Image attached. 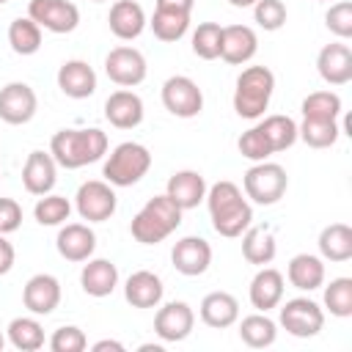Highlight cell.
Wrapping results in <instances>:
<instances>
[{
	"label": "cell",
	"instance_id": "6da1fadb",
	"mask_svg": "<svg viewBox=\"0 0 352 352\" xmlns=\"http://www.w3.org/2000/svg\"><path fill=\"white\" fill-rule=\"evenodd\" d=\"M50 154L60 168L77 170V168H82L88 162H96L107 154V135L96 126H91V129H60V132L52 135Z\"/></svg>",
	"mask_w": 352,
	"mask_h": 352
},
{
	"label": "cell",
	"instance_id": "7a4b0ae2",
	"mask_svg": "<svg viewBox=\"0 0 352 352\" xmlns=\"http://www.w3.org/2000/svg\"><path fill=\"white\" fill-rule=\"evenodd\" d=\"M182 226V209L170 195H154L146 201V206L132 217V236L140 245H157L165 236H170Z\"/></svg>",
	"mask_w": 352,
	"mask_h": 352
},
{
	"label": "cell",
	"instance_id": "3957f363",
	"mask_svg": "<svg viewBox=\"0 0 352 352\" xmlns=\"http://www.w3.org/2000/svg\"><path fill=\"white\" fill-rule=\"evenodd\" d=\"M275 91V74L267 66H248L236 77L234 110L239 118H261Z\"/></svg>",
	"mask_w": 352,
	"mask_h": 352
},
{
	"label": "cell",
	"instance_id": "277c9868",
	"mask_svg": "<svg viewBox=\"0 0 352 352\" xmlns=\"http://www.w3.org/2000/svg\"><path fill=\"white\" fill-rule=\"evenodd\" d=\"M148 168H151V151L143 143L126 140L110 151V157L102 168V176L113 187H132L148 173Z\"/></svg>",
	"mask_w": 352,
	"mask_h": 352
},
{
	"label": "cell",
	"instance_id": "5b68a950",
	"mask_svg": "<svg viewBox=\"0 0 352 352\" xmlns=\"http://www.w3.org/2000/svg\"><path fill=\"white\" fill-rule=\"evenodd\" d=\"M245 195L258 204V206H272L283 198L286 187H289V176L278 162H256L253 168L245 170Z\"/></svg>",
	"mask_w": 352,
	"mask_h": 352
},
{
	"label": "cell",
	"instance_id": "8992f818",
	"mask_svg": "<svg viewBox=\"0 0 352 352\" xmlns=\"http://www.w3.org/2000/svg\"><path fill=\"white\" fill-rule=\"evenodd\" d=\"M280 327L294 338H311L324 327V311L308 297L286 300L280 308Z\"/></svg>",
	"mask_w": 352,
	"mask_h": 352
},
{
	"label": "cell",
	"instance_id": "52a82bcc",
	"mask_svg": "<svg viewBox=\"0 0 352 352\" xmlns=\"http://www.w3.org/2000/svg\"><path fill=\"white\" fill-rule=\"evenodd\" d=\"M162 104L176 118H195L204 107V94L195 80L184 74H173L162 85Z\"/></svg>",
	"mask_w": 352,
	"mask_h": 352
},
{
	"label": "cell",
	"instance_id": "ba28073f",
	"mask_svg": "<svg viewBox=\"0 0 352 352\" xmlns=\"http://www.w3.org/2000/svg\"><path fill=\"white\" fill-rule=\"evenodd\" d=\"M28 16L50 33H72L80 25V8L72 0H30Z\"/></svg>",
	"mask_w": 352,
	"mask_h": 352
},
{
	"label": "cell",
	"instance_id": "9c48e42d",
	"mask_svg": "<svg viewBox=\"0 0 352 352\" xmlns=\"http://www.w3.org/2000/svg\"><path fill=\"white\" fill-rule=\"evenodd\" d=\"M74 204H77V212L82 220L88 223H104L113 217L116 212V192L107 182H99V179H91V182H82L77 195H74Z\"/></svg>",
	"mask_w": 352,
	"mask_h": 352
},
{
	"label": "cell",
	"instance_id": "30bf717a",
	"mask_svg": "<svg viewBox=\"0 0 352 352\" xmlns=\"http://www.w3.org/2000/svg\"><path fill=\"white\" fill-rule=\"evenodd\" d=\"M104 72L116 85L132 88L146 80V58L135 47H116L104 58Z\"/></svg>",
	"mask_w": 352,
	"mask_h": 352
},
{
	"label": "cell",
	"instance_id": "8fae6325",
	"mask_svg": "<svg viewBox=\"0 0 352 352\" xmlns=\"http://www.w3.org/2000/svg\"><path fill=\"white\" fill-rule=\"evenodd\" d=\"M38 99L28 82H8L0 88V118L11 126L28 124L36 116Z\"/></svg>",
	"mask_w": 352,
	"mask_h": 352
},
{
	"label": "cell",
	"instance_id": "7c38bea8",
	"mask_svg": "<svg viewBox=\"0 0 352 352\" xmlns=\"http://www.w3.org/2000/svg\"><path fill=\"white\" fill-rule=\"evenodd\" d=\"M192 324H195V314L187 302L182 300H173L168 305H162L154 316V333L168 341V344H176V341H184L190 333H192Z\"/></svg>",
	"mask_w": 352,
	"mask_h": 352
},
{
	"label": "cell",
	"instance_id": "4fadbf2b",
	"mask_svg": "<svg viewBox=\"0 0 352 352\" xmlns=\"http://www.w3.org/2000/svg\"><path fill=\"white\" fill-rule=\"evenodd\" d=\"M22 302L36 316L52 314L60 305V283H58V278L55 275H47V272L33 275L25 283V289H22Z\"/></svg>",
	"mask_w": 352,
	"mask_h": 352
},
{
	"label": "cell",
	"instance_id": "5bb4252c",
	"mask_svg": "<svg viewBox=\"0 0 352 352\" xmlns=\"http://www.w3.org/2000/svg\"><path fill=\"white\" fill-rule=\"evenodd\" d=\"M170 261H173L176 272H182V275H190V278L192 275H204L209 270V264H212V248L201 236H184V239H179L173 245Z\"/></svg>",
	"mask_w": 352,
	"mask_h": 352
},
{
	"label": "cell",
	"instance_id": "9a60e30c",
	"mask_svg": "<svg viewBox=\"0 0 352 352\" xmlns=\"http://www.w3.org/2000/svg\"><path fill=\"white\" fill-rule=\"evenodd\" d=\"M316 69L327 85H346L352 80V50L344 41L324 44L319 50Z\"/></svg>",
	"mask_w": 352,
	"mask_h": 352
},
{
	"label": "cell",
	"instance_id": "2e32d148",
	"mask_svg": "<svg viewBox=\"0 0 352 352\" xmlns=\"http://www.w3.org/2000/svg\"><path fill=\"white\" fill-rule=\"evenodd\" d=\"M58 182V162L52 154L44 151H30L22 168V184L30 195H47Z\"/></svg>",
	"mask_w": 352,
	"mask_h": 352
},
{
	"label": "cell",
	"instance_id": "e0dca14e",
	"mask_svg": "<svg viewBox=\"0 0 352 352\" xmlns=\"http://www.w3.org/2000/svg\"><path fill=\"white\" fill-rule=\"evenodd\" d=\"M104 118L116 129H135L143 121V99L135 91H113L104 102Z\"/></svg>",
	"mask_w": 352,
	"mask_h": 352
},
{
	"label": "cell",
	"instance_id": "ac0fdd59",
	"mask_svg": "<svg viewBox=\"0 0 352 352\" xmlns=\"http://www.w3.org/2000/svg\"><path fill=\"white\" fill-rule=\"evenodd\" d=\"M55 248L66 261H88L96 248V234L85 223H66L58 231Z\"/></svg>",
	"mask_w": 352,
	"mask_h": 352
},
{
	"label": "cell",
	"instance_id": "d6986e66",
	"mask_svg": "<svg viewBox=\"0 0 352 352\" xmlns=\"http://www.w3.org/2000/svg\"><path fill=\"white\" fill-rule=\"evenodd\" d=\"M258 50L256 30L248 25H228L223 28V44H220V58L231 66L248 63Z\"/></svg>",
	"mask_w": 352,
	"mask_h": 352
},
{
	"label": "cell",
	"instance_id": "ffe728a7",
	"mask_svg": "<svg viewBox=\"0 0 352 352\" xmlns=\"http://www.w3.org/2000/svg\"><path fill=\"white\" fill-rule=\"evenodd\" d=\"M58 88L69 99H88L96 91V72L85 60H80V58L66 60L58 69Z\"/></svg>",
	"mask_w": 352,
	"mask_h": 352
},
{
	"label": "cell",
	"instance_id": "44dd1931",
	"mask_svg": "<svg viewBox=\"0 0 352 352\" xmlns=\"http://www.w3.org/2000/svg\"><path fill=\"white\" fill-rule=\"evenodd\" d=\"M107 22H110V30H113L116 38L132 41V38H138V36L143 33V28H146V11H143V6L135 3V0H118V3H113Z\"/></svg>",
	"mask_w": 352,
	"mask_h": 352
},
{
	"label": "cell",
	"instance_id": "7402d4cb",
	"mask_svg": "<svg viewBox=\"0 0 352 352\" xmlns=\"http://www.w3.org/2000/svg\"><path fill=\"white\" fill-rule=\"evenodd\" d=\"M165 195H170L182 212L184 209H195L206 198V179L198 170H176L168 179Z\"/></svg>",
	"mask_w": 352,
	"mask_h": 352
},
{
	"label": "cell",
	"instance_id": "603a6c76",
	"mask_svg": "<svg viewBox=\"0 0 352 352\" xmlns=\"http://www.w3.org/2000/svg\"><path fill=\"white\" fill-rule=\"evenodd\" d=\"M162 292H165V286H162L160 275H154L148 270L132 272L126 278V283H124V297H126V302L132 308H154V305H160Z\"/></svg>",
	"mask_w": 352,
	"mask_h": 352
},
{
	"label": "cell",
	"instance_id": "cb8c5ba5",
	"mask_svg": "<svg viewBox=\"0 0 352 352\" xmlns=\"http://www.w3.org/2000/svg\"><path fill=\"white\" fill-rule=\"evenodd\" d=\"M236 319H239V302H236L234 294L209 292L201 300V322L204 324H209L214 330H223V327H231Z\"/></svg>",
	"mask_w": 352,
	"mask_h": 352
},
{
	"label": "cell",
	"instance_id": "d4e9b609",
	"mask_svg": "<svg viewBox=\"0 0 352 352\" xmlns=\"http://www.w3.org/2000/svg\"><path fill=\"white\" fill-rule=\"evenodd\" d=\"M82 292L91 297H107L118 286V270L107 258H91L80 272Z\"/></svg>",
	"mask_w": 352,
	"mask_h": 352
},
{
	"label": "cell",
	"instance_id": "484cf974",
	"mask_svg": "<svg viewBox=\"0 0 352 352\" xmlns=\"http://www.w3.org/2000/svg\"><path fill=\"white\" fill-rule=\"evenodd\" d=\"M283 300V275L272 267H261L250 280V302L258 311H270Z\"/></svg>",
	"mask_w": 352,
	"mask_h": 352
},
{
	"label": "cell",
	"instance_id": "4316f807",
	"mask_svg": "<svg viewBox=\"0 0 352 352\" xmlns=\"http://www.w3.org/2000/svg\"><path fill=\"white\" fill-rule=\"evenodd\" d=\"M286 278L294 289L300 292H314L324 283V264L319 256H311V253H297L289 267H286Z\"/></svg>",
	"mask_w": 352,
	"mask_h": 352
},
{
	"label": "cell",
	"instance_id": "83f0119b",
	"mask_svg": "<svg viewBox=\"0 0 352 352\" xmlns=\"http://www.w3.org/2000/svg\"><path fill=\"white\" fill-rule=\"evenodd\" d=\"M319 253L327 261H349L352 258V228L346 223H330L319 234Z\"/></svg>",
	"mask_w": 352,
	"mask_h": 352
},
{
	"label": "cell",
	"instance_id": "f1b7e54d",
	"mask_svg": "<svg viewBox=\"0 0 352 352\" xmlns=\"http://www.w3.org/2000/svg\"><path fill=\"white\" fill-rule=\"evenodd\" d=\"M275 236L270 228H248L245 236H242V256L248 264H256V267H264L275 258Z\"/></svg>",
	"mask_w": 352,
	"mask_h": 352
},
{
	"label": "cell",
	"instance_id": "f546056e",
	"mask_svg": "<svg viewBox=\"0 0 352 352\" xmlns=\"http://www.w3.org/2000/svg\"><path fill=\"white\" fill-rule=\"evenodd\" d=\"M239 338L253 346V349H264L270 344H275L278 338V324L261 311V314H250L239 322Z\"/></svg>",
	"mask_w": 352,
	"mask_h": 352
},
{
	"label": "cell",
	"instance_id": "4dcf8cb0",
	"mask_svg": "<svg viewBox=\"0 0 352 352\" xmlns=\"http://www.w3.org/2000/svg\"><path fill=\"white\" fill-rule=\"evenodd\" d=\"M341 135L338 121H327V118H302V124L297 126V138H302L305 146L311 148H330Z\"/></svg>",
	"mask_w": 352,
	"mask_h": 352
},
{
	"label": "cell",
	"instance_id": "1f68e13d",
	"mask_svg": "<svg viewBox=\"0 0 352 352\" xmlns=\"http://www.w3.org/2000/svg\"><path fill=\"white\" fill-rule=\"evenodd\" d=\"M8 44L16 55H33L41 50V28L30 16H19L8 25Z\"/></svg>",
	"mask_w": 352,
	"mask_h": 352
},
{
	"label": "cell",
	"instance_id": "d6a6232c",
	"mask_svg": "<svg viewBox=\"0 0 352 352\" xmlns=\"http://www.w3.org/2000/svg\"><path fill=\"white\" fill-rule=\"evenodd\" d=\"M8 341L19 352H36L44 346V327L30 316H16L8 324Z\"/></svg>",
	"mask_w": 352,
	"mask_h": 352
},
{
	"label": "cell",
	"instance_id": "836d02e7",
	"mask_svg": "<svg viewBox=\"0 0 352 352\" xmlns=\"http://www.w3.org/2000/svg\"><path fill=\"white\" fill-rule=\"evenodd\" d=\"M258 129H261V132H264V138L270 140L272 154L286 151V148H289V146H294V140H297V124H294L289 116H280V113L267 116V118L258 124Z\"/></svg>",
	"mask_w": 352,
	"mask_h": 352
},
{
	"label": "cell",
	"instance_id": "e575fe53",
	"mask_svg": "<svg viewBox=\"0 0 352 352\" xmlns=\"http://www.w3.org/2000/svg\"><path fill=\"white\" fill-rule=\"evenodd\" d=\"M151 30L160 41L170 44V41H179L187 28H190V14H179V11H160L154 8V16H151Z\"/></svg>",
	"mask_w": 352,
	"mask_h": 352
},
{
	"label": "cell",
	"instance_id": "d590c367",
	"mask_svg": "<svg viewBox=\"0 0 352 352\" xmlns=\"http://www.w3.org/2000/svg\"><path fill=\"white\" fill-rule=\"evenodd\" d=\"M239 204H245L242 190L234 182H228V179H223V182H217V184H212L206 190V206H209V214L212 217H220V214L236 209Z\"/></svg>",
	"mask_w": 352,
	"mask_h": 352
},
{
	"label": "cell",
	"instance_id": "8d00e7d4",
	"mask_svg": "<svg viewBox=\"0 0 352 352\" xmlns=\"http://www.w3.org/2000/svg\"><path fill=\"white\" fill-rule=\"evenodd\" d=\"M341 116V96L333 91H314L302 99V118H327L336 121Z\"/></svg>",
	"mask_w": 352,
	"mask_h": 352
},
{
	"label": "cell",
	"instance_id": "74e56055",
	"mask_svg": "<svg viewBox=\"0 0 352 352\" xmlns=\"http://www.w3.org/2000/svg\"><path fill=\"white\" fill-rule=\"evenodd\" d=\"M324 308L338 319L352 316V278H333L324 286Z\"/></svg>",
	"mask_w": 352,
	"mask_h": 352
},
{
	"label": "cell",
	"instance_id": "f35d334b",
	"mask_svg": "<svg viewBox=\"0 0 352 352\" xmlns=\"http://www.w3.org/2000/svg\"><path fill=\"white\" fill-rule=\"evenodd\" d=\"M220 44H223V28L217 22H201L192 33V52L204 60L220 58Z\"/></svg>",
	"mask_w": 352,
	"mask_h": 352
},
{
	"label": "cell",
	"instance_id": "ab89813d",
	"mask_svg": "<svg viewBox=\"0 0 352 352\" xmlns=\"http://www.w3.org/2000/svg\"><path fill=\"white\" fill-rule=\"evenodd\" d=\"M69 212H72V204H69V198H63V195H41L38 201H36V206H33V217H36V223H41V226H60V223H66L69 220Z\"/></svg>",
	"mask_w": 352,
	"mask_h": 352
},
{
	"label": "cell",
	"instance_id": "60d3db41",
	"mask_svg": "<svg viewBox=\"0 0 352 352\" xmlns=\"http://www.w3.org/2000/svg\"><path fill=\"white\" fill-rule=\"evenodd\" d=\"M250 220H253V209L245 201L236 209H231V212H226L220 217H212V226H214V231L220 236H242V231L250 228Z\"/></svg>",
	"mask_w": 352,
	"mask_h": 352
},
{
	"label": "cell",
	"instance_id": "b9f144b4",
	"mask_svg": "<svg viewBox=\"0 0 352 352\" xmlns=\"http://www.w3.org/2000/svg\"><path fill=\"white\" fill-rule=\"evenodd\" d=\"M253 16L264 30H280L286 25V6L280 0H256Z\"/></svg>",
	"mask_w": 352,
	"mask_h": 352
},
{
	"label": "cell",
	"instance_id": "7bdbcfd3",
	"mask_svg": "<svg viewBox=\"0 0 352 352\" xmlns=\"http://www.w3.org/2000/svg\"><path fill=\"white\" fill-rule=\"evenodd\" d=\"M236 146H239V154L248 157V160H253V162H264L272 154V146H270V140L264 138V132L258 126L242 132V138L236 140Z\"/></svg>",
	"mask_w": 352,
	"mask_h": 352
},
{
	"label": "cell",
	"instance_id": "ee69618b",
	"mask_svg": "<svg viewBox=\"0 0 352 352\" xmlns=\"http://www.w3.org/2000/svg\"><path fill=\"white\" fill-rule=\"evenodd\" d=\"M85 346H88V338H85V333H82L80 327H74V324L58 327V330L52 333V338H50V349H52V352H82Z\"/></svg>",
	"mask_w": 352,
	"mask_h": 352
},
{
	"label": "cell",
	"instance_id": "f6af8a7d",
	"mask_svg": "<svg viewBox=\"0 0 352 352\" xmlns=\"http://www.w3.org/2000/svg\"><path fill=\"white\" fill-rule=\"evenodd\" d=\"M324 25L333 36L338 38H349L352 36V3L341 0L336 6H330V11L324 14Z\"/></svg>",
	"mask_w": 352,
	"mask_h": 352
},
{
	"label": "cell",
	"instance_id": "bcb514c9",
	"mask_svg": "<svg viewBox=\"0 0 352 352\" xmlns=\"http://www.w3.org/2000/svg\"><path fill=\"white\" fill-rule=\"evenodd\" d=\"M22 226V206L14 198H0V234H11Z\"/></svg>",
	"mask_w": 352,
	"mask_h": 352
},
{
	"label": "cell",
	"instance_id": "7dc6e473",
	"mask_svg": "<svg viewBox=\"0 0 352 352\" xmlns=\"http://www.w3.org/2000/svg\"><path fill=\"white\" fill-rule=\"evenodd\" d=\"M14 267V248L6 239V234H0V275H6Z\"/></svg>",
	"mask_w": 352,
	"mask_h": 352
},
{
	"label": "cell",
	"instance_id": "c3c4849f",
	"mask_svg": "<svg viewBox=\"0 0 352 352\" xmlns=\"http://www.w3.org/2000/svg\"><path fill=\"white\" fill-rule=\"evenodd\" d=\"M195 6V0H157L160 11H179V14H190Z\"/></svg>",
	"mask_w": 352,
	"mask_h": 352
},
{
	"label": "cell",
	"instance_id": "681fc988",
	"mask_svg": "<svg viewBox=\"0 0 352 352\" xmlns=\"http://www.w3.org/2000/svg\"><path fill=\"white\" fill-rule=\"evenodd\" d=\"M104 349H116V352H124V344L121 341H113V338H102L94 344V352H104Z\"/></svg>",
	"mask_w": 352,
	"mask_h": 352
},
{
	"label": "cell",
	"instance_id": "f907efd6",
	"mask_svg": "<svg viewBox=\"0 0 352 352\" xmlns=\"http://www.w3.org/2000/svg\"><path fill=\"white\" fill-rule=\"evenodd\" d=\"M228 3H231L234 8H250V6L256 3V0H228Z\"/></svg>",
	"mask_w": 352,
	"mask_h": 352
},
{
	"label": "cell",
	"instance_id": "816d5d0a",
	"mask_svg": "<svg viewBox=\"0 0 352 352\" xmlns=\"http://www.w3.org/2000/svg\"><path fill=\"white\" fill-rule=\"evenodd\" d=\"M3 344H6V338H3V333H0V352H3Z\"/></svg>",
	"mask_w": 352,
	"mask_h": 352
},
{
	"label": "cell",
	"instance_id": "f5cc1de1",
	"mask_svg": "<svg viewBox=\"0 0 352 352\" xmlns=\"http://www.w3.org/2000/svg\"><path fill=\"white\" fill-rule=\"evenodd\" d=\"M91 3H104V0H91Z\"/></svg>",
	"mask_w": 352,
	"mask_h": 352
},
{
	"label": "cell",
	"instance_id": "db71d44e",
	"mask_svg": "<svg viewBox=\"0 0 352 352\" xmlns=\"http://www.w3.org/2000/svg\"><path fill=\"white\" fill-rule=\"evenodd\" d=\"M3 3H8V0H0V6H3Z\"/></svg>",
	"mask_w": 352,
	"mask_h": 352
}]
</instances>
